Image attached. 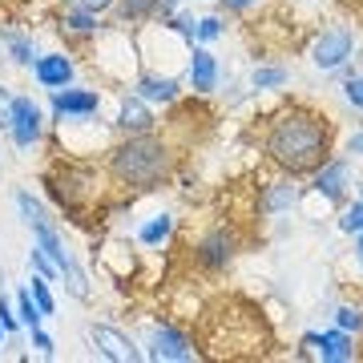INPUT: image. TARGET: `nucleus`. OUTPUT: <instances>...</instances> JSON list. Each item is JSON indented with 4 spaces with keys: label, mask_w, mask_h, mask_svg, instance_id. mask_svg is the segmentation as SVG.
<instances>
[{
    "label": "nucleus",
    "mask_w": 363,
    "mask_h": 363,
    "mask_svg": "<svg viewBox=\"0 0 363 363\" xmlns=\"http://www.w3.org/2000/svg\"><path fill=\"white\" fill-rule=\"evenodd\" d=\"M335 154V121L307 101H291L262 121V157L279 174L311 178Z\"/></svg>",
    "instance_id": "obj_1"
},
{
    "label": "nucleus",
    "mask_w": 363,
    "mask_h": 363,
    "mask_svg": "<svg viewBox=\"0 0 363 363\" xmlns=\"http://www.w3.org/2000/svg\"><path fill=\"white\" fill-rule=\"evenodd\" d=\"M105 174L125 198L157 194L178 174V145L166 133L113 138V145L105 150Z\"/></svg>",
    "instance_id": "obj_2"
},
{
    "label": "nucleus",
    "mask_w": 363,
    "mask_h": 363,
    "mask_svg": "<svg viewBox=\"0 0 363 363\" xmlns=\"http://www.w3.org/2000/svg\"><path fill=\"white\" fill-rule=\"evenodd\" d=\"M93 178H97V169H93L89 162L65 157L61 166H52L49 174H45V186H49V198L57 202L61 214L81 218V210H89L93 202L101 198V190L93 186Z\"/></svg>",
    "instance_id": "obj_3"
},
{
    "label": "nucleus",
    "mask_w": 363,
    "mask_h": 363,
    "mask_svg": "<svg viewBox=\"0 0 363 363\" xmlns=\"http://www.w3.org/2000/svg\"><path fill=\"white\" fill-rule=\"evenodd\" d=\"M242 255V234L234 222H214L210 230H202L190 247V262H194L202 274H222L230 271L234 259Z\"/></svg>",
    "instance_id": "obj_4"
},
{
    "label": "nucleus",
    "mask_w": 363,
    "mask_h": 363,
    "mask_svg": "<svg viewBox=\"0 0 363 363\" xmlns=\"http://www.w3.org/2000/svg\"><path fill=\"white\" fill-rule=\"evenodd\" d=\"M138 343H142L150 363H194V359H202L198 339L182 323H174V319H154Z\"/></svg>",
    "instance_id": "obj_5"
},
{
    "label": "nucleus",
    "mask_w": 363,
    "mask_h": 363,
    "mask_svg": "<svg viewBox=\"0 0 363 363\" xmlns=\"http://www.w3.org/2000/svg\"><path fill=\"white\" fill-rule=\"evenodd\" d=\"M28 230H33V242H37L52 262H57L61 283H65L69 295H73V298H89V274H85V267L77 262V255L69 250L61 226H57L52 218H45V222H37V226H28Z\"/></svg>",
    "instance_id": "obj_6"
},
{
    "label": "nucleus",
    "mask_w": 363,
    "mask_h": 363,
    "mask_svg": "<svg viewBox=\"0 0 363 363\" xmlns=\"http://www.w3.org/2000/svg\"><path fill=\"white\" fill-rule=\"evenodd\" d=\"M9 142L16 150H37V145L49 142V113H45V105L33 97V93H13V105H9Z\"/></svg>",
    "instance_id": "obj_7"
},
{
    "label": "nucleus",
    "mask_w": 363,
    "mask_h": 363,
    "mask_svg": "<svg viewBox=\"0 0 363 363\" xmlns=\"http://www.w3.org/2000/svg\"><path fill=\"white\" fill-rule=\"evenodd\" d=\"M45 113H49V125H61V121H77V117H97L105 105V93L97 85H65V89L45 93Z\"/></svg>",
    "instance_id": "obj_8"
},
{
    "label": "nucleus",
    "mask_w": 363,
    "mask_h": 363,
    "mask_svg": "<svg viewBox=\"0 0 363 363\" xmlns=\"http://www.w3.org/2000/svg\"><path fill=\"white\" fill-rule=\"evenodd\" d=\"M351 186H355V157L331 154L323 166L307 178V198H323L331 206H343L351 198Z\"/></svg>",
    "instance_id": "obj_9"
},
{
    "label": "nucleus",
    "mask_w": 363,
    "mask_h": 363,
    "mask_svg": "<svg viewBox=\"0 0 363 363\" xmlns=\"http://www.w3.org/2000/svg\"><path fill=\"white\" fill-rule=\"evenodd\" d=\"M298 355L315 363H355L359 359V339L347 335L343 327H327V331H303L298 339Z\"/></svg>",
    "instance_id": "obj_10"
},
{
    "label": "nucleus",
    "mask_w": 363,
    "mask_h": 363,
    "mask_svg": "<svg viewBox=\"0 0 363 363\" xmlns=\"http://www.w3.org/2000/svg\"><path fill=\"white\" fill-rule=\"evenodd\" d=\"M109 130H113V138H142V133H157L162 121H157V109L150 101H142L133 89H121L117 109L109 117Z\"/></svg>",
    "instance_id": "obj_11"
},
{
    "label": "nucleus",
    "mask_w": 363,
    "mask_h": 363,
    "mask_svg": "<svg viewBox=\"0 0 363 363\" xmlns=\"http://www.w3.org/2000/svg\"><path fill=\"white\" fill-rule=\"evenodd\" d=\"M307 57H311V65L319 69V73H339V69H347L351 57H355V28H347V25L323 28V33L311 40Z\"/></svg>",
    "instance_id": "obj_12"
},
{
    "label": "nucleus",
    "mask_w": 363,
    "mask_h": 363,
    "mask_svg": "<svg viewBox=\"0 0 363 363\" xmlns=\"http://www.w3.org/2000/svg\"><path fill=\"white\" fill-rule=\"evenodd\" d=\"M105 25L109 21L101 13H89V9H77V4H57V13H52V28L65 37V49H89L105 33Z\"/></svg>",
    "instance_id": "obj_13"
},
{
    "label": "nucleus",
    "mask_w": 363,
    "mask_h": 363,
    "mask_svg": "<svg viewBox=\"0 0 363 363\" xmlns=\"http://www.w3.org/2000/svg\"><path fill=\"white\" fill-rule=\"evenodd\" d=\"M89 343H93V355L109 359V363H142L145 359L142 343L113 323H89Z\"/></svg>",
    "instance_id": "obj_14"
},
{
    "label": "nucleus",
    "mask_w": 363,
    "mask_h": 363,
    "mask_svg": "<svg viewBox=\"0 0 363 363\" xmlns=\"http://www.w3.org/2000/svg\"><path fill=\"white\" fill-rule=\"evenodd\" d=\"M28 77H33V85L45 93L52 89H65V85H73L77 81V52L73 49H49L40 52L37 61H33V69H28Z\"/></svg>",
    "instance_id": "obj_15"
},
{
    "label": "nucleus",
    "mask_w": 363,
    "mask_h": 363,
    "mask_svg": "<svg viewBox=\"0 0 363 363\" xmlns=\"http://www.w3.org/2000/svg\"><path fill=\"white\" fill-rule=\"evenodd\" d=\"M130 89L138 93L142 101H150L154 109H169L174 101L186 97V81L174 77V73H162V69L142 65V69H138V77L130 81Z\"/></svg>",
    "instance_id": "obj_16"
},
{
    "label": "nucleus",
    "mask_w": 363,
    "mask_h": 363,
    "mask_svg": "<svg viewBox=\"0 0 363 363\" xmlns=\"http://www.w3.org/2000/svg\"><path fill=\"white\" fill-rule=\"evenodd\" d=\"M186 93H194V97H210V93L222 85V65L218 57L210 52V45H190L186 49Z\"/></svg>",
    "instance_id": "obj_17"
},
{
    "label": "nucleus",
    "mask_w": 363,
    "mask_h": 363,
    "mask_svg": "<svg viewBox=\"0 0 363 363\" xmlns=\"http://www.w3.org/2000/svg\"><path fill=\"white\" fill-rule=\"evenodd\" d=\"M307 198V186L291 174H279V178L262 182L259 186V214L262 218H279V214H291Z\"/></svg>",
    "instance_id": "obj_18"
},
{
    "label": "nucleus",
    "mask_w": 363,
    "mask_h": 363,
    "mask_svg": "<svg viewBox=\"0 0 363 363\" xmlns=\"http://www.w3.org/2000/svg\"><path fill=\"white\" fill-rule=\"evenodd\" d=\"M0 49H4V65L13 69H33V61L40 57V45L37 37L21 25H0Z\"/></svg>",
    "instance_id": "obj_19"
},
{
    "label": "nucleus",
    "mask_w": 363,
    "mask_h": 363,
    "mask_svg": "<svg viewBox=\"0 0 363 363\" xmlns=\"http://www.w3.org/2000/svg\"><path fill=\"white\" fill-rule=\"evenodd\" d=\"M154 21L157 0H113V9H109V25L130 28V33H138L142 25H154Z\"/></svg>",
    "instance_id": "obj_20"
},
{
    "label": "nucleus",
    "mask_w": 363,
    "mask_h": 363,
    "mask_svg": "<svg viewBox=\"0 0 363 363\" xmlns=\"http://www.w3.org/2000/svg\"><path fill=\"white\" fill-rule=\"evenodd\" d=\"M174 234H178V214L157 210V214H150V218L138 226V242H142L145 250H162V247L174 242Z\"/></svg>",
    "instance_id": "obj_21"
},
{
    "label": "nucleus",
    "mask_w": 363,
    "mask_h": 363,
    "mask_svg": "<svg viewBox=\"0 0 363 363\" xmlns=\"http://www.w3.org/2000/svg\"><path fill=\"white\" fill-rule=\"evenodd\" d=\"M286 85H291V69L286 65L262 61V65L250 69V93H274V89H286Z\"/></svg>",
    "instance_id": "obj_22"
},
{
    "label": "nucleus",
    "mask_w": 363,
    "mask_h": 363,
    "mask_svg": "<svg viewBox=\"0 0 363 363\" xmlns=\"http://www.w3.org/2000/svg\"><path fill=\"white\" fill-rule=\"evenodd\" d=\"M13 206H16V214H21V222H25V226H37V222L52 218L49 206H45V202H40L33 190H16V194H13Z\"/></svg>",
    "instance_id": "obj_23"
},
{
    "label": "nucleus",
    "mask_w": 363,
    "mask_h": 363,
    "mask_svg": "<svg viewBox=\"0 0 363 363\" xmlns=\"http://www.w3.org/2000/svg\"><path fill=\"white\" fill-rule=\"evenodd\" d=\"M226 37V13H206L194 21V45H214Z\"/></svg>",
    "instance_id": "obj_24"
},
{
    "label": "nucleus",
    "mask_w": 363,
    "mask_h": 363,
    "mask_svg": "<svg viewBox=\"0 0 363 363\" xmlns=\"http://www.w3.org/2000/svg\"><path fill=\"white\" fill-rule=\"evenodd\" d=\"M13 303H16V319H21V327L25 331H33V327H40L45 323V315H40V307L33 303V295H28V286H21L13 295Z\"/></svg>",
    "instance_id": "obj_25"
},
{
    "label": "nucleus",
    "mask_w": 363,
    "mask_h": 363,
    "mask_svg": "<svg viewBox=\"0 0 363 363\" xmlns=\"http://www.w3.org/2000/svg\"><path fill=\"white\" fill-rule=\"evenodd\" d=\"M28 295H33V303L40 307V315H45V319H49V315H57V295H52L49 279L33 274V279H28Z\"/></svg>",
    "instance_id": "obj_26"
},
{
    "label": "nucleus",
    "mask_w": 363,
    "mask_h": 363,
    "mask_svg": "<svg viewBox=\"0 0 363 363\" xmlns=\"http://www.w3.org/2000/svg\"><path fill=\"white\" fill-rule=\"evenodd\" d=\"M28 274H40V279H49V283H61V271H57V262L45 255V250L33 242L28 247Z\"/></svg>",
    "instance_id": "obj_27"
},
{
    "label": "nucleus",
    "mask_w": 363,
    "mask_h": 363,
    "mask_svg": "<svg viewBox=\"0 0 363 363\" xmlns=\"http://www.w3.org/2000/svg\"><path fill=\"white\" fill-rule=\"evenodd\" d=\"M194 21H198L194 13H186V9H182V13L166 16V21H162V25H166L169 33H174V37H178L182 45H186V49H190V45H194Z\"/></svg>",
    "instance_id": "obj_28"
},
{
    "label": "nucleus",
    "mask_w": 363,
    "mask_h": 363,
    "mask_svg": "<svg viewBox=\"0 0 363 363\" xmlns=\"http://www.w3.org/2000/svg\"><path fill=\"white\" fill-rule=\"evenodd\" d=\"M335 327H343L347 335L359 339L363 335V307H355V303H339L335 307Z\"/></svg>",
    "instance_id": "obj_29"
},
{
    "label": "nucleus",
    "mask_w": 363,
    "mask_h": 363,
    "mask_svg": "<svg viewBox=\"0 0 363 363\" xmlns=\"http://www.w3.org/2000/svg\"><path fill=\"white\" fill-rule=\"evenodd\" d=\"M339 230L343 234H359L363 230V198H347L343 202V214H339Z\"/></svg>",
    "instance_id": "obj_30"
},
{
    "label": "nucleus",
    "mask_w": 363,
    "mask_h": 363,
    "mask_svg": "<svg viewBox=\"0 0 363 363\" xmlns=\"http://www.w3.org/2000/svg\"><path fill=\"white\" fill-rule=\"evenodd\" d=\"M25 335H28V347L37 351L40 359H52V355H57V339H52L49 331H45V323L33 327V331H25Z\"/></svg>",
    "instance_id": "obj_31"
},
{
    "label": "nucleus",
    "mask_w": 363,
    "mask_h": 363,
    "mask_svg": "<svg viewBox=\"0 0 363 363\" xmlns=\"http://www.w3.org/2000/svg\"><path fill=\"white\" fill-rule=\"evenodd\" d=\"M0 327H4L9 335H21V331H25V327H21V319H16V303L4 295V291H0Z\"/></svg>",
    "instance_id": "obj_32"
},
{
    "label": "nucleus",
    "mask_w": 363,
    "mask_h": 363,
    "mask_svg": "<svg viewBox=\"0 0 363 363\" xmlns=\"http://www.w3.org/2000/svg\"><path fill=\"white\" fill-rule=\"evenodd\" d=\"M343 101L363 113V73H351V77L343 81Z\"/></svg>",
    "instance_id": "obj_33"
},
{
    "label": "nucleus",
    "mask_w": 363,
    "mask_h": 363,
    "mask_svg": "<svg viewBox=\"0 0 363 363\" xmlns=\"http://www.w3.org/2000/svg\"><path fill=\"white\" fill-rule=\"evenodd\" d=\"M218 4H222V13H226V16H247V13L259 9L262 0H218Z\"/></svg>",
    "instance_id": "obj_34"
},
{
    "label": "nucleus",
    "mask_w": 363,
    "mask_h": 363,
    "mask_svg": "<svg viewBox=\"0 0 363 363\" xmlns=\"http://www.w3.org/2000/svg\"><path fill=\"white\" fill-rule=\"evenodd\" d=\"M57 4H77V9H89L101 16H109V9H113V0H57Z\"/></svg>",
    "instance_id": "obj_35"
},
{
    "label": "nucleus",
    "mask_w": 363,
    "mask_h": 363,
    "mask_svg": "<svg viewBox=\"0 0 363 363\" xmlns=\"http://www.w3.org/2000/svg\"><path fill=\"white\" fill-rule=\"evenodd\" d=\"M9 105H13V89H9V85L0 81V130L9 125Z\"/></svg>",
    "instance_id": "obj_36"
},
{
    "label": "nucleus",
    "mask_w": 363,
    "mask_h": 363,
    "mask_svg": "<svg viewBox=\"0 0 363 363\" xmlns=\"http://www.w3.org/2000/svg\"><path fill=\"white\" fill-rule=\"evenodd\" d=\"M343 154H347V157H363V130H355L347 142H343Z\"/></svg>",
    "instance_id": "obj_37"
},
{
    "label": "nucleus",
    "mask_w": 363,
    "mask_h": 363,
    "mask_svg": "<svg viewBox=\"0 0 363 363\" xmlns=\"http://www.w3.org/2000/svg\"><path fill=\"white\" fill-rule=\"evenodd\" d=\"M186 9V0H157V21H166V16L182 13Z\"/></svg>",
    "instance_id": "obj_38"
},
{
    "label": "nucleus",
    "mask_w": 363,
    "mask_h": 363,
    "mask_svg": "<svg viewBox=\"0 0 363 363\" xmlns=\"http://www.w3.org/2000/svg\"><path fill=\"white\" fill-rule=\"evenodd\" d=\"M351 238H355V267H359V274H363V230L351 234Z\"/></svg>",
    "instance_id": "obj_39"
},
{
    "label": "nucleus",
    "mask_w": 363,
    "mask_h": 363,
    "mask_svg": "<svg viewBox=\"0 0 363 363\" xmlns=\"http://www.w3.org/2000/svg\"><path fill=\"white\" fill-rule=\"evenodd\" d=\"M9 343H13V335H9V331H4V327H0V351L9 347Z\"/></svg>",
    "instance_id": "obj_40"
},
{
    "label": "nucleus",
    "mask_w": 363,
    "mask_h": 363,
    "mask_svg": "<svg viewBox=\"0 0 363 363\" xmlns=\"http://www.w3.org/2000/svg\"><path fill=\"white\" fill-rule=\"evenodd\" d=\"M355 194H359V198H363V182H355Z\"/></svg>",
    "instance_id": "obj_41"
},
{
    "label": "nucleus",
    "mask_w": 363,
    "mask_h": 363,
    "mask_svg": "<svg viewBox=\"0 0 363 363\" xmlns=\"http://www.w3.org/2000/svg\"><path fill=\"white\" fill-rule=\"evenodd\" d=\"M0 65H4V49H0Z\"/></svg>",
    "instance_id": "obj_42"
}]
</instances>
